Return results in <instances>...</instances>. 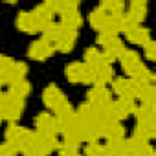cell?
<instances>
[{
	"instance_id": "cell-1",
	"label": "cell",
	"mask_w": 156,
	"mask_h": 156,
	"mask_svg": "<svg viewBox=\"0 0 156 156\" xmlns=\"http://www.w3.org/2000/svg\"><path fill=\"white\" fill-rule=\"evenodd\" d=\"M35 140V132L30 130V129H24L17 123H9L8 129H6V134H4V141L17 152V154H22Z\"/></svg>"
},
{
	"instance_id": "cell-2",
	"label": "cell",
	"mask_w": 156,
	"mask_h": 156,
	"mask_svg": "<svg viewBox=\"0 0 156 156\" xmlns=\"http://www.w3.org/2000/svg\"><path fill=\"white\" fill-rule=\"evenodd\" d=\"M64 77L68 83H73V85H94V70L85 66L83 62H68L64 66Z\"/></svg>"
},
{
	"instance_id": "cell-3",
	"label": "cell",
	"mask_w": 156,
	"mask_h": 156,
	"mask_svg": "<svg viewBox=\"0 0 156 156\" xmlns=\"http://www.w3.org/2000/svg\"><path fill=\"white\" fill-rule=\"evenodd\" d=\"M35 134L37 136H51L57 138L59 129H57V121L55 116L50 112H41L35 116Z\"/></svg>"
},
{
	"instance_id": "cell-4",
	"label": "cell",
	"mask_w": 156,
	"mask_h": 156,
	"mask_svg": "<svg viewBox=\"0 0 156 156\" xmlns=\"http://www.w3.org/2000/svg\"><path fill=\"white\" fill-rule=\"evenodd\" d=\"M110 94L114 92L118 98H129V99H136V90H138V83L130 77H114L110 81Z\"/></svg>"
},
{
	"instance_id": "cell-5",
	"label": "cell",
	"mask_w": 156,
	"mask_h": 156,
	"mask_svg": "<svg viewBox=\"0 0 156 156\" xmlns=\"http://www.w3.org/2000/svg\"><path fill=\"white\" fill-rule=\"evenodd\" d=\"M108 107H110V116H112L114 121H121V119L132 116L134 110H136L134 99H129V98H118V99L110 101Z\"/></svg>"
},
{
	"instance_id": "cell-6",
	"label": "cell",
	"mask_w": 156,
	"mask_h": 156,
	"mask_svg": "<svg viewBox=\"0 0 156 156\" xmlns=\"http://www.w3.org/2000/svg\"><path fill=\"white\" fill-rule=\"evenodd\" d=\"M112 101V94L105 85H92L87 92V103L92 105L94 108L105 107Z\"/></svg>"
},
{
	"instance_id": "cell-7",
	"label": "cell",
	"mask_w": 156,
	"mask_h": 156,
	"mask_svg": "<svg viewBox=\"0 0 156 156\" xmlns=\"http://www.w3.org/2000/svg\"><path fill=\"white\" fill-rule=\"evenodd\" d=\"M42 103H44L46 108H50V110L55 112L59 107H62L64 103H68V99H66V96L61 92V88L57 85H48L44 88V92H42Z\"/></svg>"
},
{
	"instance_id": "cell-8",
	"label": "cell",
	"mask_w": 156,
	"mask_h": 156,
	"mask_svg": "<svg viewBox=\"0 0 156 156\" xmlns=\"http://www.w3.org/2000/svg\"><path fill=\"white\" fill-rule=\"evenodd\" d=\"M53 44H50L48 41L44 39H39V41H33L28 48V57L33 59V61H39V62H44L48 61L51 55H53Z\"/></svg>"
},
{
	"instance_id": "cell-9",
	"label": "cell",
	"mask_w": 156,
	"mask_h": 156,
	"mask_svg": "<svg viewBox=\"0 0 156 156\" xmlns=\"http://www.w3.org/2000/svg\"><path fill=\"white\" fill-rule=\"evenodd\" d=\"M119 64H121V68H123V72L127 73V77H132L140 72V68L143 66V62H141V57L134 51V50H125L123 51V55L119 57Z\"/></svg>"
},
{
	"instance_id": "cell-10",
	"label": "cell",
	"mask_w": 156,
	"mask_h": 156,
	"mask_svg": "<svg viewBox=\"0 0 156 156\" xmlns=\"http://www.w3.org/2000/svg\"><path fill=\"white\" fill-rule=\"evenodd\" d=\"M101 130V138H105L107 141H118V140H125V127L121 125V121H107L99 125Z\"/></svg>"
},
{
	"instance_id": "cell-11",
	"label": "cell",
	"mask_w": 156,
	"mask_h": 156,
	"mask_svg": "<svg viewBox=\"0 0 156 156\" xmlns=\"http://www.w3.org/2000/svg\"><path fill=\"white\" fill-rule=\"evenodd\" d=\"M125 50H127V48H125V44H123V41H121L119 37H112V39L101 48L105 61H108L110 64H112L114 61H119V57L123 55Z\"/></svg>"
},
{
	"instance_id": "cell-12",
	"label": "cell",
	"mask_w": 156,
	"mask_h": 156,
	"mask_svg": "<svg viewBox=\"0 0 156 156\" xmlns=\"http://www.w3.org/2000/svg\"><path fill=\"white\" fill-rule=\"evenodd\" d=\"M123 33H125V37H127V41H129L130 44L143 46V44H147V42L151 41V33H149V30L143 28L141 24H134V26H130L129 30H125Z\"/></svg>"
},
{
	"instance_id": "cell-13",
	"label": "cell",
	"mask_w": 156,
	"mask_h": 156,
	"mask_svg": "<svg viewBox=\"0 0 156 156\" xmlns=\"http://www.w3.org/2000/svg\"><path fill=\"white\" fill-rule=\"evenodd\" d=\"M94 70V85H108L114 79V66L108 61H103L101 64H98Z\"/></svg>"
},
{
	"instance_id": "cell-14",
	"label": "cell",
	"mask_w": 156,
	"mask_h": 156,
	"mask_svg": "<svg viewBox=\"0 0 156 156\" xmlns=\"http://www.w3.org/2000/svg\"><path fill=\"white\" fill-rule=\"evenodd\" d=\"M75 41H77V31H70V30H64V28H62V33H61L59 39L53 42V50H57V51H61V53H68V51L73 50Z\"/></svg>"
},
{
	"instance_id": "cell-15",
	"label": "cell",
	"mask_w": 156,
	"mask_h": 156,
	"mask_svg": "<svg viewBox=\"0 0 156 156\" xmlns=\"http://www.w3.org/2000/svg\"><path fill=\"white\" fill-rule=\"evenodd\" d=\"M15 26H17V30H19V31L28 33V35L39 33V28H37V24H35V19H33L31 11H20V13L17 15Z\"/></svg>"
},
{
	"instance_id": "cell-16",
	"label": "cell",
	"mask_w": 156,
	"mask_h": 156,
	"mask_svg": "<svg viewBox=\"0 0 156 156\" xmlns=\"http://www.w3.org/2000/svg\"><path fill=\"white\" fill-rule=\"evenodd\" d=\"M132 136H136V138H140V140H143V141H147V143H149L152 138H156V119L138 121Z\"/></svg>"
},
{
	"instance_id": "cell-17",
	"label": "cell",
	"mask_w": 156,
	"mask_h": 156,
	"mask_svg": "<svg viewBox=\"0 0 156 156\" xmlns=\"http://www.w3.org/2000/svg\"><path fill=\"white\" fill-rule=\"evenodd\" d=\"M101 138L99 123H79V143H94Z\"/></svg>"
},
{
	"instance_id": "cell-18",
	"label": "cell",
	"mask_w": 156,
	"mask_h": 156,
	"mask_svg": "<svg viewBox=\"0 0 156 156\" xmlns=\"http://www.w3.org/2000/svg\"><path fill=\"white\" fill-rule=\"evenodd\" d=\"M24 107H26L24 101L11 98L9 103H8V107H6L4 112H2V119H6V121H9V123H17V121L20 119L22 112H24Z\"/></svg>"
},
{
	"instance_id": "cell-19",
	"label": "cell",
	"mask_w": 156,
	"mask_h": 156,
	"mask_svg": "<svg viewBox=\"0 0 156 156\" xmlns=\"http://www.w3.org/2000/svg\"><path fill=\"white\" fill-rule=\"evenodd\" d=\"M61 17V26L64 28V30H70V31H77L81 28V24H83V17H81V13H79V9H72V11H66V13H62V15H59Z\"/></svg>"
},
{
	"instance_id": "cell-20",
	"label": "cell",
	"mask_w": 156,
	"mask_h": 156,
	"mask_svg": "<svg viewBox=\"0 0 156 156\" xmlns=\"http://www.w3.org/2000/svg\"><path fill=\"white\" fill-rule=\"evenodd\" d=\"M26 73H28V64H26V62H20V61H13L11 68H9L8 73L4 75V83H6V85H11V83H15V81L26 79Z\"/></svg>"
},
{
	"instance_id": "cell-21",
	"label": "cell",
	"mask_w": 156,
	"mask_h": 156,
	"mask_svg": "<svg viewBox=\"0 0 156 156\" xmlns=\"http://www.w3.org/2000/svg\"><path fill=\"white\" fill-rule=\"evenodd\" d=\"M8 87H9L8 94H9L11 98H15V99H20V101H24V99L31 94V83H30L28 79L15 81V83H11V85H8Z\"/></svg>"
},
{
	"instance_id": "cell-22",
	"label": "cell",
	"mask_w": 156,
	"mask_h": 156,
	"mask_svg": "<svg viewBox=\"0 0 156 156\" xmlns=\"http://www.w3.org/2000/svg\"><path fill=\"white\" fill-rule=\"evenodd\" d=\"M125 13L129 15V19L134 24H141V20L147 15V4L143 2V0H132V2L129 4V9Z\"/></svg>"
},
{
	"instance_id": "cell-23",
	"label": "cell",
	"mask_w": 156,
	"mask_h": 156,
	"mask_svg": "<svg viewBox=\"0 0 156 156\" xmlns=\"http://www.w3.org/2000/svg\"><path fill=\"white\" fill-rule=\"evenodd\" d=\"M136 83H138V81H136ZM154 98H156L154 83H138L136 99H138L140 103H152V105H154Z\"/></svg>"
},
{
	"instance_id": "cell-24",
	"label": "cell",
	"mask_w": 156,
	"mask_h": 156,
	"mask_svg": "<svg viewBox=\"0 0 156 156\" xmlns=\"http://www.w3.org/2000/svg\"><path fill=\"white\" fill-rule=\"evenodd\" d=\"M31 15H33V19H35V24H37L39 31H41L42 28H46L50 22H53V15L44 8V4L33 8V9H31Z\"/></svg>"
},
{
	"instance_id": "cell-25",
	"label": "cell",
	"mask_w": 156,
	"mask_h": 156,
	"mask_svg": "<svg viewBox=\"0 0 156 156\" xmlns=\"http://www.w3.org/2000/svg\"><path fill=\"white\" fill-rule=\"evenodd\" d=\"M108 19H110V17H107L99 8H96V9H94V11H90V15H88V22H90L92 30H96L98 33H101V31H105V30H107Z\"/></svg>"
},
{
	"instance_id": "cell-26",
	"label": "cell",
	"mask_w": 156,
	"mask_h": 156,
	"mask_svg": "<svg viewBox=\"0 0 156 156\" xmlns=\"http://www.w3.org/2000/svg\"><path fill=\"white\" fill-rule=\"evenodd\" d=\"M107 17H118L121 13H125V4L121 0H103V2L98 6Z\"/></svg>"
},
{
	"instance_id": "cell-27",
	"label": "cell",
	"mask_w": 156,
	"mask_h": 156,
	"mask_svg": "<svg viewBox=\"0 0 156 156\" xmlns=\"http://www.w3.org/2000/svg\"><path fill=\"white\" fill-rule=\"evenodd\" d=\"M75 119L79 123H94L96 121V108L88 103H83L75 108Z\"/></svg>"
},
{
	"instance_id": "cell-28",
	"label": "cell",
	"mask_w": 156,
	"mask_h": 156,
	"mask_svg": "<svg viewBox=\"0 0 156 156\" xmlns=\"http://www.w3.org/2000/svg\"><path fill=\"white\" fill-rule=\"evenodd\" d=\"M55 151L59 152V156H77L79 154V141L62 138V141H57Z\"/></svg>"
},
{
	"instance_id": "cell-29",
	"label": "cell",
	"mask_w": 156,
	"mask_h": 156,
	"mask_svg": "<svg viewBox=\"0 0 156 156\" xmlns=\"http://www.w3.org/2000/svg\"><path fill=\"white\" fill-rule=\"evenodd\" d=\"M103 61H105L103 51H101L98 46H92V48H88V50L85 51V57H83V64H85V66H88V68H96V66L101 64Z\"/></svg>"
},
{
	"instance_id": "cell-30",
	"label": "cell",
	"mask_w": 156,
	"mask_h": 156,
	"mask_svg": "<svg viewBox=\"0 0 156 156\" xmlns=\"http://www.w3.org/2000/svg\"><path fill=\"white\" fill-rule=\"evenodd\" d=\"M134 116L138 118V121L156 119V105H152V103H140V105H136Z\"/></svg>"
},
{
	"instance_id": "cell-31",
	"label": "cell",
	"mask_w": 156,
	"mask_h": 156,
	"mask_svg": "<svg viewBox=\"0 0 156 156\" xmlns=\"http://www.w3.org/2000/svg\"><path fill=\"white\" fill-rule=\"evenodd\" d=\"M41 33H42L41 39H44V41H48L50 44H53V42L59 39V35L62 33V26H61L59 22H50L46 28L41 30Z\"/></svg>"
},
{
	"instance_id": "cell-32",
	"label": "cell",
	"mask_w": 156,
	"mask_h": 156,
	"mask_svg": "<svg viewBox=\"0 0 156 156\" xmlns=\"http://www.w3.org/2000/svg\"><path fill=\"white\" fill-rule=\"evenodd\" d=\"M105 147V152L107 156H129V151H127V145H125V140H118V141H107Z\"/></svg>"
},
{
	"instance_id": "cell-33",
	"label": "cell",
	"mask_w": 156,
	"mask_h": 156,
	"mask_svg": "<svg viewBox=\"0 0 156 156\" xmlns=\"http://www.w3.org/2000/svg\"><path fill=\"white\" fill-rule=\"evenodd\" d=\"M85 156H107V152H105L103 145H99L98 141H94V143H87Z\"/></svg>"
},
{
	"instance_id": "cell-34",
	"label": "cell",
	"mask_w": 156,
	"mask_h": 156,
	"mask_svg": "<svg viewBox=\"0 0 156 156\" xmlns=\"http://www.w3.org/2000/svg\"><path fill=\"white\" fill-rule=\"evenodd\" d=\"M11 64H13V59L9 55L0 53V77H4L8 73V70L11 68Z\"/></svg>"
},
{
	"instance_id": "cell-35",
	"label": "cell",
	"mask_w": 156,
	"mask_h": 156,
	"mask_svg": "<svg viewBox=\"0 0 156 156\" xmlns=\"http://www.w3.org/2000/svg\"><path fill=\"white\" fill-rule=\"evenodd\" d=\"M143 55L147 61H156V44L154 41H149L147 44H143Z\"/></svg>"
},
{
	"instance_id": "cell-36",
	"label": "cell",
	"mask_w": 156,
	"mask_h": 156,
	"mask_svg": "<svg viewBox=\"0 0 156 156\" xmlns=\"http://www.w3.org/2000/svg\"><path fill=\"white\" fill-rule=\"evenodd\" d=\"M9 99H11V96L6 92V90H2L0 92V116H2V112H4V108L8 107V103H9Z\"/></svg>"
},
{
	"instance_id": "cell-37",
	"label": "cell",
	"mask_w": 156,
	"mask_h": 156,
	"mask_svg": "<svg viewBox=\"0 0 156 156\" xmlns=\"http://www.w3.org/2000/svg\"><path fill=\"white\" fill-rule=\"evenodd\" d=\"M0 156H17V152L4 141V143H0Z\"/></svg>"
},
{
	"instance_id": "cell-38",
	"label": "cell",
	"mask_w": 156,
	"mask_h": 156,
	"mask_svg": "<svg viewBox=\"0 0 156 156\" xmlns=\"http://www.w3.org/2000/svg\"><path fill=\"white\" fill-rule=\"evenodd\" d=\"M138 156H156V154H154V149H152L151 145H147V147H145V149L138 154Z\"/></svg>"
},
{
	"instance_id": "cell-39",
	"label": "cell",
	"mask_w": 156,
	"mask_h": 156,
	"mask_svg": "<svg viewBox=\"0 0 156 156\" xmlns=\"http://www.w3.org/2000/svg\"><path fill=\"white\" fill-rule=\"evenodd\" d=\"M6 83H4V77H0V92H2V87H4Z\"/></svg>"
},
{
	"instance_id": "cell-40",
	"label": "cell",
	"mask_w": 156,
	"mask_h": 156,
	"mask_svg": "<svg viewBox=\"0 0 156 156\" xmlns=\"http://www.w3.org/2000/svg\"><path fill=\"white\" fill-rule=\"evenodd\" d=\"M2 121H4V119H2V116H0V123H2Z\"/></svg>"
},
{
	"instance_id": "cell-41",
	"label": "cell",
	"mask_w": 156,
	"mask_h": 156,
	"mask_svg": "<svg viewBox=\"0 0 156 156\" xmlns=\"http://www.w3.org/2000/svg\"><path fill=\"white\" fill-rule=\"evenodd\" d=\"M77 156H81V154H77Z\"/></svg>"
}]
</instances>
